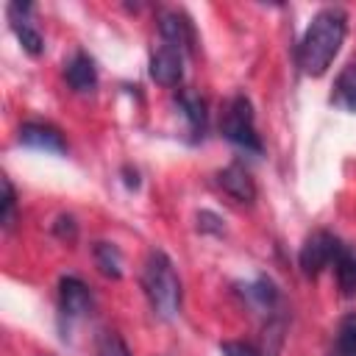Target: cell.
Here are the masks:
<instances>
[{
	"label": "cell",
	"mask_w": 356,
	"mask_h": 356,
	"mask_svg": "<svg viewBox=\"0 0 356 356\" xmlns=\"http://www.w3.org/2000/svg\"><path fill=\"white\" fill-rule=\"evenodd\" d=\"M348 33V14L339 6L320 8L298 42V67L309 78L325 75Z\"/></svg>",
	"instance_id": "1"
},
{
	"label": "cell",
	"mask_w": 356,
	"mask_h": 356,
	"mask_svg": "<svg viewBox=\"0 0 356 356\" xmlns=\"http://www.w3.org/2000/svg\"><path fill=\"white\" fill-rule=\"evenodd\" d=\"M142 289L159 320H175L181 312V278L164 250H150L142 267Z\"/></svg>",
	"instance_id": "2"
},
{
	"label": "cell",
	"mask_w": 356,
	"mask_h": 356,
	"mask_svg": "<svg viewBox=\"0 0 356 356\" xmlns=\"http://www.w3.org/2000/svg\"><path fill=\"white\" fill-rule=\"evenodd\" d=\"M220 131L222 136L245 150V153H253V156H261L264 145H261V136L256 131V114H253V106L245 95H234L222 111V120H220Z\"/></svg>",
	"instance_id": "3"
},
{
	"label": "cell",
	"mask_w": 356,
	"mask_h": 356,
	"mask_svg": "<svg viewBox=\"0 0 356 356\" xmlns=\"http://www.w3.org/2000/svg\"><path fill=\"white\" fill-rule=\"evenodd\" d=\"M345 253V245L328 234V231H312L303 245H300V253H298V264L303 270L306 278H317L325 267H334L337 259Z\"/></svg>",
	"instance_id": "4"
},
{
	"label": "cell",
	"mask_w": 356,
	"mask_h": 356,
	"mask_svg": "<svg viewBox=\"0 0 356 356\" xmlns=\"http://www.w3.org/2000/svg\"><path fill=\"white\" fill-rule=\"evenodd\" d=\"M159 36H161V44L175 47L184 56H189L195 50V25L178 8H161L159 11Z\"/></svg>",
	"instance_id": "5"
},
{
	"label": "cell",
	"mask_w": 356,
	"mask_h": 356,
	"mask_svg": "<svg viewBox=\"0 0 356 356\" xmlns=\"http://www.w3.org/2000/svg\"><path fill=\"white\" fill-rule=\"evenodd\" d=\"M92 292L89 286L78 278V275H64L58 281V312L67 323H75V320H83L92 314Z\"/></svg>",
	"instance_id": "6"
},
{
	"label": "cell",
	"mask_w": 356,
	"mask_h": 356,
	"mask_svg": "<svg viewBox=\"0 0 356 356\" xmlns=\"http://www.w3.org/2000/svg\"><path fill=\"white\" fill-rule=\"evenodd\" d=\"M19 142H22L25 147L44 150V153H67V139H64V134H61L56 125L42 122V120L22 122V125H19Z\"/></svg>",
	"instance_id": "7"
},
{
	"label": "cell",
	"mask_w": 356,
	"mask_h": 356,
	"mask_svg": "<svg viewBox=\"0 0 356 356\" xmlns=\"http://www.w3.org/2000/svg\"><path fill=\"white\" fill-rule=\"evenodd\" d=\"M150 78L159 83V86H178L181 78H184V53L175 50V47H167V44H159L150 56Z\"/></svg>",
	"instance_id": "8"
},
{
	"label": "cell",
	"mask_w": 356,
	"mask_h": 356,
	"mask_svg": "<svg viewBox=\"0 0 356 356\" xmlns=\"http://www.w3.org/2000/svg\"><path fill=\"white\" fill-rule=\"evenodd\" d=\"M31 11H33L31 3H11V6H8V22H11V31L17 33L22 50L36 58V56H42L44 42H42V33H39V31L31 25V19H28Z\"/></svg>",
	"instance_id": "9"
},
{
	"label": "cell",
	"mask_w": 356,
	"mask_h": 356,
	"mask_svg": "<svg viewBox=\"0 0 356 356\" xmlns=\"http://www.w3.org/2000/svg\"><path fill=\"white\" fill-rule=\"evenodd\" d=\"M175 106L181 108V114H184V120H186V128H189L192 142L203 139V136H206V125H209L206 100H203L195 89H178V92H175Z\"/></svg>",
	"instance_id": "10"
},
{
	"label": "cell",
	"mask_w": 356,
	"mask_h": 356,
	"mask_svg": "<svg viewBox=\"0 0 356 356\" xmlns=\"http://www.w3.org/2000/svg\"><path fill=\"white\" fill-rule=\"evenodd\" d=\"M217 184L222 186L225 195H231V197L239 200V203H253V200H256V184H253L250 172H248L239 161H234V164H228L225 170H220V172H217Z\"/></svg>",
	"instance_id": "11"
},
{
	"label": "cell",
	"mask_w": 356,
	"mask_h": 356,
	"mask_svg": "<svg viewBox=\"0 0 356 356\" xmlns=\"http://www.w3.org/2000/svg\"><path fill=\"white\" fill-rule=\"evenodd\" d=\"M64 78H67L70 89L78 92V95H92V92L97 89V67H95V61H92L83 50H78V53L67 61Z\"/></svg>",
	"instance_id": "12"
},
{
	"label": "cell",
	"mask_w": 356,
	"mask_h": 356,
	"mask_svg": "<svg viewBox=\"0 0 356 356\" xmlns=\"http://www.w3.org/2000/svg\"><path fill=\"white\" fill-rule=\"evenodd\" d=\"M331 103L348 114H356V61L345 64L342 72L334 81V92H331Z\"/></svg>",
	"instance_id": "13"
},
{
	"label": "cell",
	"mask_w": 356,
	"mask_h": 356,
	"mask_svg": "<svg viewBox=\"0 0 356 356\" xmlns=\"http://www.w3.org/2000/svg\"><path fill=\"white\" fill-rule=\"evenodd\" d=\"M328 356H356V312L339 320Z\"/></svg>",
	"instance_id": "14"
},
{
	"label": "cell",
	"mask_w": 356,
	"mask_h": 356,
	"mask_svg": "<svg viewBox=\"0 0 356 356\" xmlns=\"http://www.w3.org/2000/svg\"><path fill=\"white\" fill-rule=\"evenodd\" d=\"M92 256H95L97 270L106 278H120L122 275V253H120L117 245H111V242H95L92 245Z\"/></svg>",
	"instance_id": "15"
},
{
	"label": "cell",
	"mask_w": 356,
	"mask_h": 356,
	"mask_svg": "<svg viewBox=\"0 0 356 356\" xmlns=\"http://www.w3.org/2000/svg\"><path fill=\"white\" fill-rule=\"evenodd\" d=\"M334 273H337V284H339V292L342 295H356V253H350L345 248V253L337 259L334 264Z\"/></svg>",
	"instance_id": "16"
},
{
	"label": "cell",
	"mask_w": 356,
	"mask_h": 356,
	"mask_svg": "<svg viewBox=\"0 0 356 356\" xmlns=\"http://www.w3.org/2000/svg\"><path fill=\"white\" fill-rule=\"evenodd\" d=\"M245 295H248L256 306H261V309H270V306L278 300V292H275V286H273L270 278H259L256 284H248V286H245Z\"/></svg>",
	"instance_id": "17"
},
{
	"label": "cell",
	"mask_w": 356,
	"mask_h": 356,
	"mask_svg": "<svg viewBox=\"0 0 356 356\" xmlns=\"http://www.w3.org/2000/svg\"><path fill=\"white\" fill-rule=\"evenodd\" d=\"M95 356H131L125 339L117 331H103L95 345Z\"/></svg>",
	"instance_id": "18"
},
{
	"label": "cell",
	"mask_w": 356,
	"mask_h": 356,
	"mask_svg": "<svg viewBox=\"0 0 356 356\" xmlns=\"http://www.w3.org/2000/svg\"><path fill=\"white\" fill-rule=\"evenodd\" d=\"M14 217H17V195H14V186L11 181L3 175V228H11L14 225Z\"/></svg>",
	"instance_id": "19"
},
{
	"label": "cell",
	"mask_w": 356,
	"mask_h": 356,
	"mask_svg": "<svg viewBox=\"0 0 356 356\" xmlns=\"http://www.w3.org/2000/svg\"><path fill=\"white\" fill-rule=\"evenodd\" d=\"M197 231H203V234H222V220L217 217V214H211V211H200L197 214Z\"/></svg>",
	"instance_id": "20"
},
{
	"label": "cell",
	"mask_w": 356,
	"mask_h": 356,
	"mask_svg": "<svg viewBox=\"0 0 356 356\" xmlns=\"http://www.w3.org/2000/svg\"><path fill=\"white\" fill-rule=\"evenodd\" d=\"M53 231H56V236H61V239H70V242H72V239H75V234H78V225H75V220H72L70 214H67V217L61 214V217L56 220Z\"/></svg>",
	"instance_id": "21"
},
{
	"label": "cell",
	"mask_w": 356,
	"mask_h": 356,
	"mask_svg": "<svg viewBox=\"0 0 356 356\" xmlns=\"http://www.w3.org/2000/svg\"><path fill=\"white\" fill-rule=\"evenodd\" d=\"M222 356H261L253 345H248V342H222Z\"/></svg>",
	"instance_id": "22"
}]
</instances>
